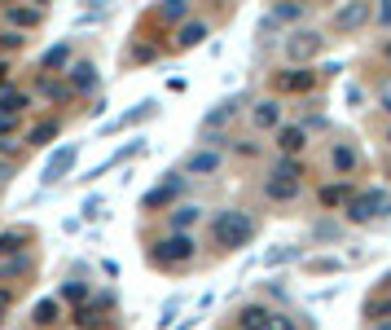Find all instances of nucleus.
Masks as SVG:
<instances>
[{"mask_svg": "<svg viewBox=\"0 0 391 330\" xmlns=\"http://www.w3.org/2000/svg\"><path fill=\"white\" fill-rule=\"evenodd\" d=\"M0 79H9V62H0Z\"/></svg>", "mask_w": 391, "mask_h": 330, "instance_id": "58836bf2", "label": "nucleus"}, {"mask_svg": "<svg viewBox=\"0 0 391 330\" xmlns=\"http://www.w3.org/2000/svg\"><path fill=\"white\" fill-rule=\"evenodd\" d=\"M378 27H391V0L378 5Z\"/></svg>", "mask_w": 391, "mask_h": 330, "instance_id": "c9c22d12", "label": "nucleus"}, {"mask_svg": "<svg viewBox=\"0 0 391 330\" xmlns=\"http://www.w3.org/2000/svg\"><path fill=\"white\" fill-rule=\"evenodd\" d=\"M387 146H391V128H387Z\"/></svg>", "mask_w": 391, "mask_h": 330, "instance_id": "ea45409f", "label": "nucleus"}, {"mask_svg": "<svg viewBox=\"0 0 391 330\" xmlns=\"http://www.w3.org/2000/svg\"><path fill=\"white\" fill-rule=\"evenodd\" d=\"M57 133H62V119H57V115H53V119H44V124H35V128H31V133H27V141H31V146H49V141H53Z\"/></svg>", "mask_w": 391, "mask_h": 330, "instance_id": "2eb2a0df", "label": "nucleus"}, {"mask_svg": "<svg viewBox=\"0 0 391 330\" xmlns=\"http://www.w3.org/2000/svg\"><path fill=\"white\" fill-rule=\"evenodd\" d=\"M272 133H277V150H281V155H299V150H303V128H294V124H277Z\"/></svg>", "mask_w": 391, "mask_h": 330, "instance_id": "9b49d317", "label": "nucleus"}, {"mask_svg": "<svg viewBox=\"0 0 391 330\" xmlns=\"http://www.w3.org/2000/svg\"><path fill=\"white\" fill-rule=\"evenodd\" d=\"M268 330H294V317H286V313H268Z\"/></svg>", "mask_w": 391, "mask_h": 330, "instance_id": "c756f323", "label": "nucleus"}, {"mask_svg": "<svg viewBox=\"0 0 391 330\" xmlns=\"http://www.w3.org/2000/svg\"><path fill=\"white\" fill-rule=\"evenodd\" d=\"M233 330H238V326H233Z\"/></svg>", "mask_w": 391, "mask_h": 330, "instance_id": "c03bdc74", "label": "nucleus"}, {"mask_svg": "<svg viewBox=\"0 0 391 330\" xmlns=\"http://www.w3.org/2000/svg\"><path fill=\"white\" fill-rule=\"evenodd\" d=\"M27 242H31L27 229H5V233H0V255H18Z\"/></svg>", "mask_w": 391, "mask_h": 330, "instance_id": "f3484780", "label": "nucleus"}, {"mask_svg": "<svg viewBox=\"0 0 391 330\" xmlns=\"http://www.w3.org/2000/svg\"><path fill=\"white\" fill-rule=\"evenodd\" d=\"M18 44H22L18 31H0V49H18Z\"/></svg>", "mask_w": 391, "mask_h": 330, "instance_id": "72a5a7b5", "label": "nucleus"}, {"mask_svg": "<svg viewBox=\"0 0 391 330\" xmlns=\"http://www.w3.org/2000/svg\"><path fill=\"white\" fill-rule=\"evenodd\" d=\"M40 5H44V0H40Z\"/></svg>", "mask_w": 391, "mask_h": 330, "instance_id": "37998d69", "label": "nucleus"}, {"mask_svg": "<svg viewBox=\"0 0 391 330\" xmlns=\"http://www.w3.org/2000/svg\"><path fill=\"white\" fill-rule=\"evenodd\" d=\"M18 128V115H0V137H9Z\"/></svg>", "mask_w": 391, "mask_h": 330, "instance_id": "f704fd0d", "label": "nucleus"}, {"mask_svg": "<svg viewBox=\"0 0 391 330\" xmlns=\"http://www.w3.org/2000/svg\"><path fill=\"white\" fill-rule=\"evenodd\" d=\"M84 295H88L84 282H66V287H62V300H84Z\"/></svg>", "mask_w": 391, "mask_h": 330, "instance_id": "7c9ffc66", "label": "nucleus"}, {"mask_svg": "<svg viewBox=\"0 0 391 330\" xmlns=\"http://www.w3.org/2000/svg\"><path fill=\"white\" fill-rule=\"evenodd\" d=\"M294 194H299V181H281V176L268 181V198H277V203L281 198H294Z\"/></svg>", "mask_w": 391, "mask_h": 330, "instance_id": "5701e85b", "label": "nucleus"}, {"mask_svg": "<svg viewBox=\"0 0 391 330\" xmlns=\"http://www.w3.org/2000/svg\"><path fill=\"white\" fill-rule=\"evenodd\" d=\"M70 93H97V66L92 62L70 66Z\"/></svg>", "mask_w": 391, "mask_h": 330, "instance_id": "f8f14e48", "label": "nucleus"}, {"mask_svg": "<svg viewBox=\"0 0 391 330\" xmlns=\"http://www.w3.org/2000/svg\"><path fill=\"white\" fill-rule=\"evenodd\" d=\"M370 22V0H348V5L334 14V31L339 35H352L357 27H365Z\"/></svg>", "mask_w": 391, "mask_h": 330, "instance_id": "423d86ee", "label": "nucleus"}, {"mask_svg": "<svg viewBox=\"0 0 391 330\" xmlns=\"http://www.w3.org/2000/svg\"><path fill=\"white\" fill-rule=\"evenodd\" d=\"M317 84H321V75L308 70V66H290V70H277V75H272V88L277 93H312Z\"/></svg>", "mask_w": 391, "mask_h": 330, "instance_id": "39448f33", "label": "nucleus"}, {"mask_svg": "<svg viewBox=\"0 0 391 330\" xmlns=\"http://www.w3.org/2000/svg\"><path fill=\"white\" fill-rule=\"evenodd\" d=\"M387 57H391V44H387Z\"/></svg>", "mask_w": 391, "mask_h": 330, "instance_id": "79ce46f5", "label": "nucleus"}, {"mask_svg": "<svg viewBox=\"0 0 391 330\" xmlns=\"http://www.w3.org/2000/svg\"><path fill=\"white\" fill-rule=\"evenodd\" d=\"M391 211V198L383 190H361V194H348V220H357V225H374L378 216H387Z\"/></svg>", "mask_w": 391, "mask_h": 330, "instance_id": "7ed1b4c3", "label": "nucleus"}, {"mask_svg": "<svg viewBox=\"0 0 391 330\" xmlns=\"http://www.w3.org/2000/svg\"><path fill=\"white\" fill-rule=\"evenodd\" d=\"M66 62H70V44H53V49L40 57V75H53V70H62Z\"/></svg>", "mask_w": 391, "mask_h": 330, "instance_id": "4468645a", "label": "nucleus"}, {"mask_svg": "<svg viewBox=\"0 0 391 330\" xmlns=\"http://www.w3.org/2000/svg\"><path fill=\"white\" fill-rule=\"evenodd\" d=\"M348 185H325V190H321V207H343V203H348Z\"/></svg>", "mask_w": 391, "mask_h": 330, "instance_id": "a878e982", "label": "nucleus"}, {"mask_svg": "<svg viewBox=\"0 0 391 330\" xmlns=\"http://www.w3.org/2000/svg\"><path fill=\"white\" fill-rule=\"evenodd\" d=\"M330 163H334V172H343V176L357 172V150H352V146H334V150H330Z\"/></svg>", "mask_w": 391, "mask_h": 330, "instance_id": "aec40b11", "label": "nucleus"}, {"mask_svg": "<svg viewBox=\"0 0 391 330\" xmlns=\"http://www.w3.org/2000/svg\"><path fill=\"white\" fill-rule=\"evenodd\" d=\"M176 198H181V181H168L159 185V190H150L141 198V211H163V207H176Z\"/></svg>", "mask_w": 391, "mask_h": 330, "instance_id": "1a4fd4ad", "label": "nucleus"}, {"mask_svg": "<svg viewBox=\"0 0 391 330\" xmlns=\"http://www.w3.org/2000/svg\"><path fill=\"white\" fill-rule=\"evenodd\" d=\"M27 110V93H18V88H0V115H22Z\"/></svg>", "mask_w": 391, "mask_h": 330, "instance_id": "dca6fc26", "label": "nucleus"}, {"mask_svg": "<svg viewBox=\"0 0 391 330\" xmlns=\"http://www.w3.org/2000/svg\"><path fill=\"white\" fill-rule=\"evenodd\" d=\"M198 255V246L189 233H168V238H159L150 246V264L154 269H176V264H189Z\"/></svg>", "mask_w": 391, "mask_h": 330, "instance_id": "f03ea898", "label": "nucleus"}, {"mask_svg": "<svg viewBox=\"0 0 391 330\" xmlns=\"http://www.w3.org/2000/svg\"><path fill=\"white\" fill-rule=\"evenodd\" d=\"M255 238V216H246V211H216V220H211V242L220 246V251H238Z\"/></svg>", "mask_w": 391, "mask_h": 330, "instance_id": "f257e3e1", "label": "nucleus"}, {"mask_svg": "<svg viewBox=\"0 0 391 330\" xmlns=\"http://www.w3.org/2000/svg\"><path fill=\"white\" fill-rule=\"evenodd\" d=\"M141 115H150V101H137V106H132L128 115H119L114 124H106V137H110V133H123V128H132V124L141 119Z\"/></svg>", "mask_w": 391, "mask_h": 330, "instance_id": "412c9836", "label": "nucleus"}, {"mask_svg": "<svg viewBox=\"0 0 391 330\" xmlns=\"http://www.w3.org/2000/svg\"><path fill=\"white\" fill-rule=\"evenodd\" d=\"M277 124H281V106L272 101V97L259 101V106H255V128H277Z\"/></svg>", "mask_w": 391, "mask_h": 330, "instance_id": "a211bd4d", "label": "nucleus"}, {"mask_svg": "<svg viewBox=\"0 0 391 330\" xmlns=\"http://www.w3.org/2000/svg\"><path fill=\"white\" fill-rule=\"evenodd\" d=\"M299 14H303V5H277L272 9V22H294Z\"/></svg>", "mask_w": 391, "mask_h": 330, "instance_id": "c85d7f7f", "label": "nucleus"}, {"mask_svg": "<svg viewBox=\"0 0 391 330\" xmlns=\"http://www.w3.org/2000/svg\"><path fill=\"white\" fill-rule=\"evenodd\" d=\"M176 322V300L168 304V309H163V317H159V326H172Z\"/></svg>", "mask_w": 391, "mask_h": 330, "instance_id": "e433bc0d", "label": "nucleus"}, {"mask_svg": "<svg viewBox=\"0 0 391 330\" xmlns=\"http://www.w3.org/2000/svg\"><path fill=\"white\" fill-rule=\"evenodd\" d=\"M9 304H14V295H9V291H5V287H0V317H5V313H9Z\"/></svg>", "mask_w": 391, "mask_h": 330, "instance_id": "4c0bfd02", "label": "nucleus"}, {"mask_svg": "<svg viewBox=\"0 0 391 330\" xmlns=\"http://www.w3.org/2000/svg\"><path fill=\"white\" fill-rule=\"evenodd\" d=\"M181 172L185 176H211V172H220V155L216 150H194V155L181 163Z\"/></svg>", "mask_w": 391, "mask_h": 330, "instance_id": "6e6552de", "label": "nucleus"}, {"mask_svg": "<svg viewBox=\"0 0 391 330\" xmlns=\"http://www.w3.org/2000/svg\"><path fill=\"white\" fill-rule=\"evenodd\" d=\"M321 40L325 35L321 31H294V35H286V62H312L317 53H321Z\"/></svg>", "mask_w": 391, "mask_h": 330, "instance_id": "20e7f679", "label": "nucleus"}, {"mask_svg": "<svg viewBox=\"0 0 391 330\" xmlns=\"http://www.w3.org/2000/svg\"><path fill=\"white\" fill-rule=\"evenodd\" d=\"M268 176H281V181H299V163H294V159H286V155H281V163H272V172Z\"/></svg>", "mask_w": 391, "mask_h": 330, "instance_id": "bb28decb", "label": "nucleus"}, {"mask_svg": "<svg viewBox=\"0 0 391 330\" xmlns=\"http://www.w3.org/2000/svg\"><path fill=\"white\" fill-rule=\"evenodd\" d=\"M31 322L35 326H57V300H40L31 309Z\"/></svg>", "mask_w": 391, "mask_h": 330, "instance_id": "4be33fe9", "label": "nucleus"}, {"mask_svg": "<svg viewBox=\"0 0 391 330\" xmlns=\"http://www.w3.org/2000/svg\"><path fill=\"white\" fill-rule=\"evenodd\" d=\"M189 14V0H163L159 5V18H168V22H181Z\"/></svg>", "mask_w": 391, "mask_h": 330, "instance_id": "393cba45", "label": "nucleus"}, {"mask_svg": "<svg viewBox=\"0 0 391 330\" xmlns=\"http://www.w3.org/2000/svg\"><path fill=\"white\" fill-rule=\"evenodd\" d=\"M75 159H79V150H75V146L53 150V159L44 163V172H40V181H44V185H57V181H62V176L70 172V168H75Z\"/></svg>", "mask_w": 391, "mask_h": 330, "instance_id": "0eeeda50", "label": "nucleus"}, {"mask_svg": "<svg viewBox=\"0 0 391 330\" xmlns=\"http://www.w3.org/2000/svg\"><path fill=\"white\" fill-rule=\"evenodd\" d=\"M378 330H391V322H387V326H378Z\"/></svg>", "mask_w": 391, "mask_h": 330, "instance_id": "a19ab883", "label": "nucleus"}, {"mask_svg": "<svg viewBox=\"0 0 391 330\" xmlns=\"http://www.w3.org/2000/svg\"><path fill=\"white\" fill-rule=\"evenodd\" d=\"M168 220H172V233H189V225L198 220V207H181V203H176L168 211Z\"/></svg>", "mask_w": 391, "mask_h": 330, "instance_id": "6ab92c4d", "label": "nucleus"}, {"mask_svg": "<svg viewBox=\"0 0 391 330\" xmlns=\"http://www.w3.org/2000/svg\"><path fill=\"white\" fill-rule=\"evenodd\" d=\"M238 330H268V309L264 304H246L238 313Z\"/></svg>", "mask_w": 391, "mask_h": 330, "instance_id": "ddd939ff", "label": "nucleus"}, {"mask_svg": "<svg viewBox=\"0 0 391 330\" xmlns=\"http://www.w3.org/2000/svg\"><path fill=\"white\" fill-rule=\"evenodd\" d=\"M132 57H137V62H154V57H159V49H154V44H137Z\"/></svg>", "mask_w": 391, "mask_h": 330, "instance_id": "473e14b6", "label": "nucleus"}, {"mask_svg": "<svg viewBox=\"0 0 391 330\" xmlns=\"http://www.w3.org/2000/svg\"><path fill=\"white\" fill-rule=\"evenodd\" d=\"M40 93H44L49 101H62V97H66V88L57 84V79H49V75H40Z\"/></svg>", "mask_w": 391, "mask_h": 330, "instance_id": "cd10ccee", "label": "nucleus"}, {"mask_svg": "<svg viewBox=\"0 0 391 330\" xmlns=\"http://www.w3.org/2000/svg\"><path fill=\"white\" fill-rule=\"evenodd\" d=\"M5 22H14V27H35V22H40V9H5Z\"/></svg>", "mask_w": 391, "mask_h": 330, "instance_id": "b1692460", "label": "nucleus"}, {"mask_svg": "<svg viewBox=\"0 0 391 330\" xmlns=\"http://www.w3.org/2000/svg\"><path fill=\"white\" fill-rule=\"evenodd\" d=\"M229 115H233V101H229V106H220V110H211L203 128H216V124H224V119H229Z\"/></svg>", "mask_w": 391, "mask_h": 330, "instance_id": "2f4dec72", "label": "nucleus"}, {"mask_svg": "<svg viewBox=\"0 0 391 330\" xmlns=\"http://www.w3.org/2000/svg\"><path fill=\"white\" fill-rule=\"evenodd\" d=\"M207 40V22H185V27H176V35H172V49H198V44Z\"/></svg>", "mask_w": 391, "mask_h": 330, "instance_id": "9d476101", "label": "nucleus"}]
</instances>
